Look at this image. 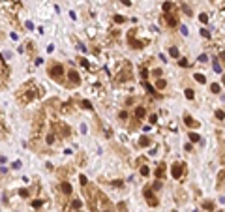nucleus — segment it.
I'll use <instances>...</instances> for the list:
<instances>
[{
    "instance_id": "393cba45",
    "label": "nucleus",
    "mask_w": 225,
    "mask_h": 212,
    "mask_svg": "<svg viewBox=\"0 0 225 212\" xmlns=\"http://www.w3.org/2000/svg\"><path fill=\"white\" fill-rule=\"evenodd\" d=\"M139 75H141V79L145 81L146 77H148V70H146V68H143V66H141V70H139Z\"/></svg>"
},
{
    "instance_id": "f704fd0d",
    "label": "nucleus",
    "mask_w": 225,
    "mask_h": 212,
    "mask_svg": "<svg viewBox=\"0 0 225 212\" xmlns=\"http://www.w3.org/2000/svg\"><path fill=\"white\" fill-rule=\"evenodd\" d=\"M79 64H81V66H85L86 70H90V64H88V60H85V58H79Z\"/></svg>"
},
{
    "instance_id": "f257e3e1",
    "label": "nucleus",
    "mask_w": 225,
    "mask_h": 212,
    "mask_svg": "<svg viewBox=\"0 0 225 212\" xmlns=\"http://www.w3.org/2000/svg\"><path fill=\"white\" fill-rule=\"evenodd\" d=\"M43 96V88L39 85H36L34 81L24 83L21 88L17 90V101L23 103V105H28L30 101H34L36 98H42Z\"/></svg>"
},
{
    "instance_id": "6e6552de",
    "label": "nucleus",
    "mask_w": 225,
    "mask_h": 212,
    "mask_svg": "<svg viewBox=\"0 0 225 212\" xmlns=\"http://www.w3.org/2000/svg\"><path fill=\"white\" fill-rule=\"evenodd\" d=\"M100 203H101V208H100V212H115V206H113V203H111V201L105 197L103 193L100 195Z\"/></svg>"
},
{
    "instance_id": "412c9836",
    "label": "nucleus",
    "mask_w": 225,
    "mask_h": 212,
    "mask_svg": "<svg viewBox=\"0 0 225 212\" xmlns=\"http://www.w3.org/2000/svg\"><path fill=\"white\" fill-rule=\"evenodd\" d=\"M81 206H83V201H81V199H73V201H71V208L77 210V208H81Z\"/></svg>"
},
{
    "instance_id": "9b49d317",
    "label": "nucleus",
    "mask_w": 225,
    "mask_h": 212,
    "mask_svg": "<svg viewBox=\"0 0 225 212\" xmlns=\"http://www.w3.org/2000/svg\"><path fill=\"white\" fill-rule=\"evenodd\" d=\"M60 190H62L64 195H71V192H73V188H71V184L68 180H62V182H60Z\"/></svg>"
},
{
    "instance_id": "5701e85b",
    "label": "nucleus",
    "mask_w": 225,
    "mask_h": 212,
    "mask_svg": "<svg viewBox=\"0 0 225 212\" xmlns=\"http://www.w3.org/2000/svg\"><path fill=\"white\" fill-rule=\"evenodd\" d=\"M188 137H190V141H191V143H199V139H201V135H197L195 132H191Z\"/></svg>"
},
{
    "instance_id": "79ce46f5",
    "label": "nucleus",
    "mask_w": 225,
    "mask_h": 212,
    "mask_svg": "<svg viewBox=\"0 0 225 212\" xmlns=\"http://www.w3.org/2000/svg\"><path fill=\"white\" fill-rule=\"evenodd\" d=\"M158 122V115H150V124H156Z\"/></svg>"
},
{
    "instance_id": "f8f14e48",
    "label": "nucleus",
    "mask_w": 225,
    "mask_h": 212,
    "mask_svg": "<svg viewBox=\"0 0 225 212\" xmlns=\"http://www.w3.org/2000/svg\"><path fill=\"white\" fill-rule=\"evenodd\" d=\"M0 77H9V68L6 66V62H4V58L0 56Z\"/></svg>"
},
{
    "instance_id": "4c0bfd02",
    "label": "nucleus",
    "mask_w": 225,
    "mask_h": 212,
    "mask_svg": "<svg viewBox=\"0 0 225 212\" xmlns=\"http://www.w3.org/2000/svg\"><path fill=\"white\" fill-rule=\"evenodd\" d=\"M216 118H219V120H223V118H225V113L218 109V111H216Z\"/></svg>"
},
{
    "instance_id": "7ed1b4c3",
    "label": "nucleus",
    "mask_w": 225,
    "mask_h": 212,
    "mask_svg": "<svg viewBox=\"0 0 225 212\" xmlns=\"http://www.w3.org/2000/svg\"><path fill=\"white\" fill-rule=\"evenodd\" d=\"M51 128H53V132H54L60 139H64V137H71V130H70V126H68L66 122H54Z\"/></svg>"
},
{
    "instance_id": "c85d7f7f",
    "label": "nucleus",
    "mask_w": 225,
    "mask_h": 212,
    "mask_svg": "<svg viewBox=\"0 0 225 212\" xmlns=\"http://www.w3.org/2000/svg\"><path fill=\"white\" fill-rule=\"evenodd\" d=\"M210 90L214 92V94H218V92H219V90H221V86H219V85H218V83H214V85H210Z\"/></svg>"
},
{
    "instance_id": "0eeeda50",
    "label": "nucleus",
    "mask_w": 225,
    "mask_h": 212,
    "mask_svg": "<svg viewBox=\"0 0 225 212\" xmlns=\"http://www.w3.org/2000/svg\"><path fill=\"white\" fill-rule=\"evenodd\" d=\"M143 195H145V199H146L148 206H158V203H160V201L156 199L154 190H152V188H145V190H143Z\"/></svg>"
},
{
    "instance_id": "39448f33",
    "label": "nucleus",
    "mask_w": 225,
    "mask_h": 212,
    "mask_svg": "<svg viewBox=\"0 0 225 212\" xmlns=\"http://www.w3.org/2000/svg\"><path fill=\"white\" fill-rule=\"evenodd\" d=\"M135 34H137V30H130L128 32V45L130 47H133V49H143L145 45L148 43V41H143V40H135Z\"/></svg>"
},
{
    "instance_id": "72a5a7b5",
    "label": "nucleus",
    "mask_w": 225,
    "mask_h": 212,
    "mask_svg": "<svg viewBox=\"0 0 225 212\" xmlns=\"http://www.w3.org/2000/svg\"><path fill=\"white\" fill-rule=\"evenodd\" d=\"M24 45H27V51H28V53H34V43H32V41H27Z\"/></svg>"
},
{
    "instance_id": "b1692460",
    "label": "nucleus",
    "mask_w": 225,
    "mask_h": 212,
    "mask_svg": "<svg viewBox=\"0 0 225 212\" xmlns=\"http://www.w3.org/2000/svg\"><path fill=\"white\" fill-rule=\"evenodd\" d=\"M169 55H171L173 58H178V55H180V53H178L176 47H169Z\"/></svg>"
},
{
    "instance_id": "a211bd4d",
    "label": "nucleus",
    "mask_w": 225,
    "mask_h": 212,
    "mask_svg": "<svg viewBox=\"0 0 225 212\" xmlns=\"http://www.w3.org/2000/svg\"><path fill=\"white\" fill-rule=\"evenodd\" d=\"M165 86H167V81H165V79H156V88L163 90Z\"/></svg>"
},
{
    "instance_id": "aec40b11",
    "label": "nucleus",
    "mask_w": 225,
    "mask_h": 212,
    "mask_svg": "<svg viewBox=\"0 0 225 212\" xmlns=\"http://www.w3.org/2000/svg\"><path fill=\"white\" fill-rule=\"evenodd\" d=\"M203 208L208 210V212H212V210H214V203H212V201H204V203H203Z\"/></svg>"
},
{
    "instance_id": "473e14b6",
    "label": "nucleus",
    "mask_w": 225,
    "mask_h": 212,
    "mask_svg": "<svg viewBox=\"0 0 225 212\" xmlns=\"http://www.w3.org/2000/svg\"><path fill=\"white\" fill-rule=\"evenodd\" d=\"M42 205H43V201H42V199H36V201H32V206H34V208H39Z\"/></svg>"
},
{
    "instance_id": "e433bc0d",
    "label": "nucleus",
    "mask_w": 225,
    "mask_h": 212,
    "mask_svg": "<svg viewBox=\"0 0 225 212\" xmlns=\"http://www.w3.org/2000/svg\"><path fill=\"white\" fill-rule=\"evenodd\" d=\"M126 21V17H122V15H115V23H118V24H122Z\"/></svg>"
},
{
    "instance_id": "20e7f679",
    "label": "nucleus",
    "mask_w": 225,
    "mask_h": 212,
    "mask_svg": "<svg viewBox=\"0 0 225 212\" xmlns=\"http://www.w3.org/2000/svg\"><path fill=\"white\" fill-rule=\"evenodd\" d=\"M115 81H116V83H126V81H131V64H130V62L122 66V70L118 71V73H116Z\"/></svg>"
},
{
    "instance_id": "4468645a",
    "label": "nucleus",
    "mask_w": 225,
    "mask_h": 212,
    "mask_svg": "<svg viewBox=\"0 0 225 212\" xmlns=\"http://www.w3.org/2000/svg\"><path fill=\"white\" fill-rule=\"evenodd\" d=\"M145 116H146V109L143 105H137L135 107V118H137V120H141V118H145Z\"/></svg>"
},
{
    "instance_id": "423d86ee",
    "label": "nucleus",
    "mask_w": 225,
    "mask_h": 212,
    "mask_svg": "<svg viewBox=\"0 0 225 212\" xmlns=\"http://www.w3.org/2000/svg\"><path fill=\"white\" fill-rule=\"evenodd\" d=\"M66 77H68L66 86H79V85H81V75H79L73 68H70L68 71H66Z\"/></svg>"
},
{
    "instance_id": "bb28decb",
    "label": "nucleus",
    "mask_w": 225,
    "mask_h": 212,
    "mask_svg": "<svg viewBox=\"0 0 225 212\" xmlns=\"http://www.w3.org/2000/svg\"><path fill=\"white\" fill-rule=\"evenodd\" d=\"M184 94H186L188 100H193V98H195V92H193L191 88H186V92H184Z\"/></svg>"
},
{
    "instance_id": "6ab92c4d",
    "label": "nucleus",
    "mask_w": 225,
    "mask_h": 212,
    "mask_svg": "<svg viewBox=\"0 0 225 212\" xmlns=\"http://www.w3.org/2000/svg\"><path fill=\"white\" fill-rule=\"evenodd\" d=\"M173 2H163V13H169V11H173Z\"/></svg>"
},
{
    "instance_id": "f03ea898",
    "label": "nucleus",
    "mask_w": 225,
    "mask_h": 212,
    "mask_svg": "<svg viewBox=\"0 0 225 212\" xmlns=\"http://www.w3.org/2000/svg\"><path fill=\"white\" fill-rule=\"evenodd\" d=\"M47 73L51 75V79H54L56 83H60V85H66L64 77H66V68L64 64H60V62H51V64L47 66Z\"/></svg>"
},
{
    "instance_id": "f3484780",
    "label": "nucleus",
    "mask_w": 225,
    "mask_h": 212,
    "mask_svg": "<svg viewBox=\"0 0 225 212\" xmlns=\"http://www.w3.org/2000/svg\"><path fill=\"white\" fill-rule=\"evenodd\" d=\"M81 107H83V109H86V111H92V109H94V107H92V103H90L88 100H81Z\"/></svg>"
},
{
    "instance_id": "ea45409f",
    "label": "nucleus",
    "mask_w": 225,
    "mask_h": 212,
    "mask_svg": "<svg viewBox=\"0 0 225 212\" xmlns=\"http://www.w3.org/2000/svg\"><path fill=\"white\" fill-rule=\"evenodd\" d=\"M161 188V180H156L154 184H152V190H160Z\"/></svg>"
},
{
    "instance_id": "dca6fc26",
    "label": "nucleus",
    "mask_w": 225,
    "mask_h": 212,
    "mask_svg": "<svg viewBox=\"0 0 225 212\" xmlns=\"http://www.w3.org/2000/svg\"><path fill=\"white\" fill-rule=\"evenodd\" d=\"M150 143H152L150 137H141L139 139V147H150Z\"/></svg>"
},
{
    "instance_id": "2eb2a0df",
    "label": "nucleus",
    "mask_w": 225,
    "mask_h": 212,
    "mask_svg": "<svg viewBox=\"0 0 225 212\" xmlns=\"http://www.w3.org/2000/svg\"><path fill=\"white\" fill-rule=\"evenodd\" d=\"M163 175H165V163H160L156 167V178L158 180H161L163 178Z\"/></svg>"
},
{
    "instance_id": "a19ab883",
    "label": "nucleus",
    "mask_w": 225,
    "mask_h": 212,
    "mask_svg": "<svg viewBox=\"0 0 225 212\" xmlns=\"http://www.w3.org/2000/svg\"><path fill=\"white\" fill-rule=\"evenodd\" d=\"M152 75H154L156 79H160V77H161V70H154V71H152Z\"/></svg>"
},
{
    "instance_id": "49530a36",
    "label": "nucleus",
    "mask_w": 225,
    "mask_h": 212,
    "mask_svg": "<svg viewBox=\"0 0 225 212\" xmlns=\"http://www.w3.org/2000/svg\"><path fill=\"white\" fill-rule=\"evenodd\" d=\"M182 9H184V13H188V15H191V9H190V8H188V6H184Z\"/></svg>"
},
{
    "instance_id": "ddd939ff",
    "label": "nucleus",
    "mask_w": 225,
    "mask_h": 212,
    "mask_svg": "<svg viewBox=\"0 0 225 212\" xmlns=\"http://www.w3.org/2000/svg\"><path fill=\"white\" fill-rule=\"evenodd\" d=\"M184 124H186L188 128H199V122L195 118H191L190 115H184Z\"/></svg>"
},
{
    "instance_id": "9d476101",
    "label": "nucleus",
    "mask_w": 225,
    "mask_h": 212,
    "mask_svg": "<svg viewBox=\"0 0 225 212\" xmlns=\"http://www.w3.org/2000/svg\"><path fill=\"white\" fill-rule=\"evenodd\" d=\"M163 19H165V23L169 24V27H176V24H178V19L175 17V15H171V13H163Z\"/></svg>"
},
{
    "instance_id": "c756f323",
    "label": "nucleus",
    "mask_w": 225,
    "mask_h": 212,
    "mask_svg": "<svg viewBox=\"0 0 225 212\" xmlns=\"http://www.w3.org/2000/svg\"><path fill=\"white\" fill-rule=\"evenodd\" d=\"M79 182H81V186H83V188H86V186H88V180H86L85 175H81V177H79Z\"/></svg>"
},
{
    "instance_id": "7c9ffc66",
    "label": "nucleus",
    "mask_w": 225,
    "mask_h": 212,
    "mask_svg": "<svg viewBox=\"0 0 225 212\" xmlns=\"http://www.w3.org/2000/svg\"><path fill=\"white\" fill-rule=\"evenodd\" d=\"M199 21H201L203 24H206V23H208V15H206V13H201V15H199Z\"/></svg>"
},
{
    "instance_id": "58836bf2",
    "label": "nucleus",
    "mask_w": 225,
    "mask_h": 212,
    "mask_svg": "<svg viewBox=\"0 0 225 212\" xmlns=\"http://www.w3.org/2000/svg\"><path fill=\"white\" fill-rule=\"evenodd\" d=\"M201 36L203 38H210V32H208L206 28H201Z\"/></svg>"
},
{
    "instance_id": "09e8293b",
    "label": "nucleus",
    "mask_w": 225,
    "mask_h": 212,
    "mask_svg": "<svg viewBox=\"0 0 225 212\" xmlns=\"http://www.w3.org/2000/svg\"><path fill=\"white\" fill-rule=\"evenodd\" d=\"M120 2L124 4V6H131V2H130V0H120Z\"/></svg>"
},
{
    "instance_id": "de8ad7c7",
    "label": "nucleus",
    "mask_w": 225,
    "mask_h": 212,
    "mask_svg": "<svg viewBox=\"0 0 225 212\" xmlns=\"http://www.w3.org/2000/svg\"><path fill=\"white\" fill-rule=\"evenodd\" d=\"M180 32H182L184 36H188V28H186V27H180Z\"/></svg>"
},
{
    "instance_id": "cd10ccee",
    "label": "nucleus",
    "mask_w": 225,
    "mask_h": 212,
    "mask_svg": "<svg viewBox=\"0 0 225 212\" xmlns=\"http://www.w3.org/2000/svg\"><path fill=\"white\" fill-rule=\"evenodd\" d=\"M178 64H180L182 68H190V66H191V62H188V58H180V62H178Z\"/></svg>"
},
{
    "instance_id": "8fccbe9b",
    "label": "nucleus",
    "mask_w": 225,
    "mask_h": 212,
    "mask_svg": "<svg viewBox=\"0 0 225 212\" xmlns=\"http://www.w3.org/2000/svg\"><path fill=\"white\" fill-rule=\"evenodd\" d=\"M219 58H221V60L225 62V51H221V53H219Z\"/></svg>"
},
{
    "instance_id": "4be33fe9",
    "label": "nucleus",
    "mask_w": 225,
    "mask_h": 212,
    "mask_svg": "<svg viewBox=\"0 0 225 212\" xmlns=\"http://www.w3.org/2000/svg\"><path fill=\"white\" fill-rule=\"evenodd\" d=\"M193 77H195V81H197V83H201V85H204V83H206V77H204L203 73H195Z\"/></svg>"
},
{
    "instance_id": "c03bdc74",
    "label": "nucleus",
    "mask_w": 225,
    "mask_h": 212,
    "mask_svg": "<svg viewBox=\"0 0 225 212\" xmlns=\"http://www.w3.org/2000/svg\"><path fill=\"white\" fill-rule=\"evenodd\" d=\"M118 116H120V120H126V116H128V113H126V111H120V115H118Z\"/></svg>"
},
{
    "instance_id": "2f4dec72",
    "label": "nucleus",
    "mask_w": 225,
    "mask_h": 212,
    "mask_svg": "<svg viewBox=\"0 0 225 212\" xmlns=\"http://www.w3.org/2000/svg\"><path fill=\"white\" fill-rule=\"evenodd\" d=\"M19 195H21L23 199H27V197H30V192L28 190H19Z\"/></svg>"
},
{
    "instance_id": "c9c22d12",
    "label": "nucleus",
    "mask_w": 225,
    "mask_h": 212,
    "mask_svg": "<svg viewBox=\"0 0 225 212\" xmlns=\"http://www.w3.org/2000/svg\"><path fill=\"white\" fill-rule=\"evenodd\" d=\"M139 171H141V175H143V177H148V173H150V171H148V167H146V165H143V167L139 169Z\"/></svg>"
},
{
    "instance_id": "a18cd8bd",
    "label": "nucleus",
    "mask_w": 225,
    "mask_h": 212,
    "mask_svg": "<svg viewBox=\"0 0 225 212\" xmlns=\"http://www.w3.org/2000/svg\"><path fill=\"white\" fill-rule=\"evenodd\" d=\"M206 60H208L206 55H201V56H199V62H206Z\"/></svg>"
},
{
    "instance_id": "1a4fd4ad",
    "label": "nucleus",
    "mask_w": 225,
    "mask_h": 212,
    "mask_svg": "<svg viewBox=\"0 0 225 212\" xmlns=\"http://www.w3.org/2000/svg\"><path fill=\"white\" fill-rule=\"evenodd\" d=\"M182 173H184V163H175V165H173V169H171L173 178H180Z\"/></svg>"
},
{
    "instance_id": "a878e982",
    "label": "nucleus",
    "mask_w": 225,
    "mask_h": 212,
    "mask_svg": "<svg viewBox=\"0 0 225 212\" xmlns=\"http://www.w3.org/2000/svg\"><path fill=\"white\" fill-rule=\"evenodd\" d=\"M212 62H214V71H216V73H221V64H218V58H214Z\"/></svg>"
},
{
    "instance_id": "37998d69",
    "label": "nucleus",
    "mask_w": 225,
    "mask_h": 212,
    "mask_svg": "<svg viewBox=\"0 0 225 212\" xmlns=\"http://www.w3.org/2000/svg\"><path fill=\"white\" fill-rule=\"evenodd\" d=\"M118 210L120 212H126V203H118Z\"/></svg>"
}]
</instances>
